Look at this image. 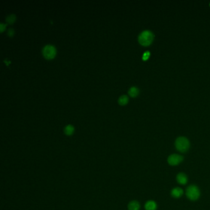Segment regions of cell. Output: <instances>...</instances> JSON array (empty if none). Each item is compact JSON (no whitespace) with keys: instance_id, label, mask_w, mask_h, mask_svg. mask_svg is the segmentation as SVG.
<instances>
[{"instance_id":"9a60e30c","label":"cell","mask_w":210,"mask_h":210,"mask_svg":"<svg viewBox=\"0 0 210 210\" xmlns=\"http://www.w3.org/2000/svg\"><path fill=\"white\" fill-rule=\"evenodd\" d=\"M14 33V30L12 28H9L8 30V35L9 36H12L13 35Z\"/></svg>"},{"instance_id":"6da1fadb","label":"cell","mask_w":210,"mask_h":210,"mask_svg":"<svg viewBox=\"0 0 210 210\" xmlns=\"http://www.w3.org/2000/svg\"><path fill=\"white\" fill-rule=\"evenodd\" d=\"M185 194L186 197L192 202L197 201L201 195L200 188L195 184H191L186 188Z\"/></svg>"},{"instance_id":"5bb4252c","label":"cell","mask_w":210,"mask_h":210,"mask_svg":"<svg viewBox=\"0 0 210 210\" xmlns=\"http://www.w3.org/2000/svg\"><path fill=\"white\" fill-rule=\"evenodd\" d=\"M151 56V53L149 51H145L144 54H143V56H142V59L144 60H147L149 57Z\"/></svg>"},{"instance_id":"7c38bea8","label":"cell","mask_w":210,"mask_h":210,"mask_svg":"<svg viewBox=\"0 0 210 210\" xmlns=\"http://www.w3.org/2000/svg\"><path fill=\"white\" fill-rule=\"evenodd\" d=\"M128 102V97L127 95H122L118 99V103L120 105H125Z\"/></svg>"},{"instance_id":"30bf717a","label":"cell","mask_w":210,"mask_h":210,"mask_svg":"<svg viewBox=\"0 0 210 210\" xmlns=\"http://www.w3.org/2000/svg\"><path fill=\"white\" fill-rule=\"evenodd\" d=\"M64 133L67 136L72 135L74 132V127L71 124H68L64 128Z\"/></svg>"},{"instance_id":"5b68a950","label":"cell","mask_w":210,"mask_h":210,"mask_svg":"<svg viewBox=\"0 0 210 210\" xmlns=\"http://www.w3.org/2000/svg\"><path fill=\"white\" fill-rule=\"evenodd\" d=\"M42 53L46 59H51L56 56V49L53 45H47L42 49Z\"/></svg>"},{"instance_id":"3957f363","label":"cell","mask_w":210,"mask_h":210,"mask_svg":"<svg viewBox=\"0 0 210 210\" xmlns=\"http://www.w3.org/2000/svg\"><path fill=\"white\" fill-rule=\"evenodd\" d=\"M154 34L149 30L143 31L139 36V43L143 46H149L151 44L154 39Z\"/></svg>"},{"instance_id":"8992f818","label":"cell","mask_w":210,"mask_h":210,"mask_svg":"<svg viewBox=\"0 0 210 210\" xmlns=\"http://www.w3.org/2000/svg\"><path fill=\"white\" fill-rule=\"evenodd\" d=\"M184 194V191L182 188L180 187H173L171 190L170 195L171 196L176 199L180 198Z\"/></svg>"},{"instance_id":"277c9868","label":"cell","mask_w":210,"mask_h":210,"mask_svg":"<svg viewBox=\"0 0 210 210\" xmlns=\"http://www.w3.org/2000/svg\"><path fill=\"white\" fill-rule=\"evenodd\" d=\"M184 157L178 154H172L168 157L167 162L171 166H176L184 161Z\"/></svg>"},{"instance_id":"7a4b0ae2","label":"cell","mask_w":210,"mask_h":210,"mask_svg":"<svg viewBox=\"0 0 210 210\" xmlns=\"http://www.w3.org/2000/svg\"><path fill=\"white\" fill-rule=\"evenodd\" d=\"M176 149L181 153H185L191 147V143L189 140L184 136L178 137L174 142Z\"/></svg>"},{"instance_id":"ba28073f","label":"cell","mask_w":210,"mask_h":210,"mask_svg":"<svg viewBox=\"0 0 210 210\" xmlns=\"http://www.w3.org/2000/svg\"><path fill=\"white\" fill-rule=\"evenodd\" d=\"M144 208L145 210H157L158 208V205L155 201L149 200L145 202Z\"/></svg>"},{"instance_id":"4fadbf2b","label":"cell","mask_w":210,"mask_h":210,"mask_svg":"<svg viewBox=\"0 0 210 210\" xmlns=\"http://www.w3.org/2000/svg\"><path fill=\"white\" fill-rule=\"evenodd\" d=\"M15 19H16V17H15V15L14 14H10L6 17V20L8 24H11L15 22Z\"/></svg>"},{"instance_id":"8fae6325","label":"cell","mask_w":210,"mask_h":210,"mask_svg":"<svg viewBox=\"0 0 210 210\" xmlns=\"http://www.w3.org/2000/svg\"><path fill=\"white\" fill-rule=\"evenodd\" d=\"M139 89L135 87V86L131 87L129 90V91H128V94L131 97H136V96H137L139 94Z\"/></svg>"},{"instance_id":"9c48e42d","label":"cell","mask_w":210,"mask_h":210,"mask_svg":"<svg viewBox=\"0 0 210 210\" xmlns=\"http://www.w3.org/2000/svg\"><path fill=\"white\" fill-rule=\"evenodd\" d=\"M128 208L129 210H139L141 208L140 203L137 200H132L128 203Z\"/></svg>"},{"instance_id":"52a82bcc","label":"cell","mask_w":210,"mask_h":210,"mask_svg":"<svg viewBox=\"0 0 210 210\" xmlns=\"http://www.w3.org/2000/svg\"><path fill=\"white\" fill-rule=\"evenodd\" d=\"M176 179L177 182L181 185H185L188 183V178L187 175L182 172L179 173L177 174Z\"/></svg>"},{"instance_id":"2e32d148","label":"cell","mask_w":210,"mask_h":210,"mask_svg":"<svg viewBox=\"0 0 210 210\" xmlns=\"http://www.w3.org/2000/svg\"><path fill=\"white\" fill-rule=\"evenodd\" d=\"M6 25L5 24H3V23L0 24V32H3V30H4L5 29V28H6Z\"/></svg>"}]
</instances>
